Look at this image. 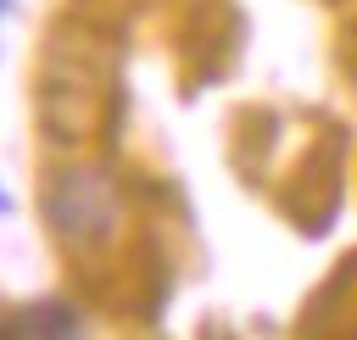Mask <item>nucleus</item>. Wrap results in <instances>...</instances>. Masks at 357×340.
Here are the masks:
<instances>
[{
    "label": "nucleus",
    "mask_w": 357,
    "mask_h": 340,
    "mask_svg": "<svg viewBox=\"0 0 357 340\" xmlns=\"http://www.w3.org/2000/svg\"><path fill=\"white\" fill-rule=\"evenodd\" d=\"M89 206H100V195H95V184H89V178H67V184L50 195V217H56L73 240H89V234H95Z\"/></svg>",
    "instance_id": "1"
},
{
    "label": "nucleus",
    "mask_w": 357,
    "mask_h": 340,
    "mask_svg": "<svg viewBox=\"0 0 357 340\" xmlns=\"http://www.w3.org/2000/svg\"><path fill=\"white\" fill-rule=\"evenodd\" d=\"M0 11H11V0H0Z\"/></svg>",
    "instance_id": "3"
},
{
    "label": "nucleus",
    "mask_w": 357,
    "mask_h": 340,
    "mask_svg": "<svg viewBox=\"0 0 357 340\" xmlns=\"http://www.w3.org/2000/svg\"><path fill=\"white\" fill-rule=\"evenodd\" d=\"M78 329V318H73V307H28V312H17V318H6L0 323V334H17V340H50V334H73Z\"/></svg>",
    "instance_id": "2"
}]
</instances>
